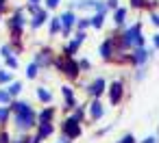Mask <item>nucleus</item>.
<instances>
[{"mask_svg": "<svg viewBox=\"0 0 159 143\" xmlns=\"http://www.w3.org/2000/svg\"><path fill=\"white\" fill-rule=\"evenodd\" d=\"M11 113H13V128L18 134H29L31 130L37 128V111L35 106L29 102V100H22V98H13L11 104H9Z\"/></svg>", "mask_w": 159, "mask_h": 143, "instance_id": "f257e3e1", "label": "nucleus"}, {"mask_svg": "<svg viewBox=\"0 0 159 143\" xmlns=\"http://www.w3.org/2000/svg\"><path fill=\"white\" fill-rule=\"evenodd\" d=\"M116 44L118 52H131L133 48H146V37H144V22H133L126 24L122 31H116Z\"/></svg>", "mask_w": 159, "mask_h": 143, "instance_id": "f03ea898", "label": "nucleus"}, {"mask_svg": "<svg viewBox=\"0 0 159 143\" xmlns=\"http://www.w3.org/2000/svg\"><path fill=\"white\" fill-rule=\"evenodd\" d=\"M52 67L61 74V76H66L70 82H79L81 80V67H79V61H76V57H66V54H57L55 57V63H52Z\"/></svg>", "mask_w": 159, "mask_h": 143, "instance_id": "7ed1b4c3", "label": "nucleus"}, {"mask_svg": "<svg viewBox=\"0 0 159 143\" xmlns=\"http://www.w3.org/2000/svg\"><path fill=\"white\" fill-rule=\"evenodd\" d=\"M26 26H29V15H26L24 7H13L11 15L7 18V31L9 33H24Z\"/></svg>", "mask_w": 159, "mask_h": 143, "instance_id": "20e7f679", "label": "nucleus"}, {"mask_svg": "<svg viewBox=\"0 0 159 143\" xmlns=\"http://www.w3.org/2000/svg\"><path fill=\"white\" fill-rule=\"evenodd\" d=\"M124 95H126V80L124 78H116L107 85V100L111 106H120L124 102Z\"/></svg>", "mask_w": 159, "mask_h": 143, "instance_id": "39448f33", "label": "nucleus"}, {"mask_svg": "<svg viewBox=\"0 0 159 143\" xmlns=\"http://www.w3.org/2000/svg\"><path fill=\"white\" fill-rule=\"evenodd\" d=\"M107 78L105 76H96V78H92L89 82H85L83 85V91H85V95L89 98V100H100L105 93H107Z\"/></svg>", "mask_w": 159, "mask_h": 143, "instance_id": "423d86ee", "label": "nucleus"}, {"mask_svg": "<svg viewBox=\"0 0 159 143\" xmlns=\"http://www.w3.org/2000/svg\"><path fill=\"white\" fill-rule=\"evenodd\" d=\"M155 57V48H133L129 52V65L131 67H144Z\"/></svg>", "mask_w": 159, "mask_h": 143, "instance_id": "0eeeda50", "label": "nucleus"}, {"mask_svg": "<svg viewBox=\"0 0 159 143\" xmlns=\"http://www.w3.org/2000/svg\"><path fill=\"white\" fill-rule=\"evenodd\" d=\"M59 130H61L63 137H68V139H72V141H76V139L83 137V124L76 121L72 115H68V117L59 124Z\"/></svg>", "mask_w": 159, "mask_h": 143, "instance_id": "6e6552de", "label": "nucleus"}, {"mask_svg": "<svg viewBox=\"0 0 159 143\" xmlns=\"http://www.w3.org/2000/svg\"><path fill=\"white\" fill-rule=\"evenodd\" d=\"M116 52H118V44H116V33H113V35L105 37V39L98 44V57H100L105 63H111L113 57H116Z\"/></svg>", "mask_w": 159, "mask_h": 143, "instance_id": "1a4fd4ad", "label": "nucleus"}, {"mask_svg": "<svg viewBox=\"0 0 159 143\" xmlns=\"http://www.w3.org/2000/svg\"><path fill=\"white\" fill-rule=\"evenodd\" d=\"M55 57H57V52L50 48V46H42L37 52H35V57H33V61L42 67V72L44 69H52V63H55Z\"/></svg>", "mask_w": 159, "mask_h": 143, "instance_id": "9d476101", "label": "nucleus"}, {"mask_svg": "<svg viewBox=\"0 0 159 143\" xmlns=\"http://www.w3.org/2000/svg\"><path fill=\"white\" fill-rule=\"evenodd\" d=\"M107 113V106L102 104V100H89L87 102V119L92 124H98Z\"/></svg>", "mask_w": 159, "mask_h": 143, "instance_id": "9b49d317", "label": "nucleus"}, {"mask_svg": "<svg viewBox=\"0 0 159 143\" xmlns=\"http://www.w3.org/2000/svg\"><path fill=\"white\" fill-rule=\"evenodd\" d=\"M48 20H50V11L42 7L35 15H31V18H29V28H31L33 33H37L42 26H46V24H48Z\"/></svg>", "mask_w": 159, "mask_h": 143, "instance_id": "f8f14e48", "label": "nucleus"}, {"mask_svg": "<svg viewBox=\"0 0 159 143\" xmlns=\"http://www.w3.org/2000/svg\"><path fill=\"white\" fill-rule=\"evenodd\" d=\"M59 89H61V98H63V111L70 113V111L79 104V102H76V93H74L72 85H61Z\"/></svg>", "mask_w": 159, "mask_h": 143, "instance_id": "ddd939ff", "label": "nucleus"}, {"mask_svg": "<svg viewBox=\"0 0 159 143\" xmlns=\"http://www.w3.org/2000/svg\"><path fill=\"white\" fill-rule=\"evenodd\" d=\"M57 108L52 106V104H48V106H42L39 111H37V124H55V119H57Z\"/></svg>", "mask_w": 159, "mask_h": 143, "instance_id": "4468645a", "label": "nucleus"}, {"mask_svg": "<svg viewBox=\"0 0 159 143\" xmlns=\"http://www.w3.org/2000/svg\"><path fill=\"white\" fill-rule=\"evenodd\" d=\"M35 100L42 102L44 106H48V104L55 102V93H52L46 85H37V87H35Z\"/></svg>", "mask_w": 159, "mask_h": 143, "instance_id": "2eb2a0df", "label": "nucleus"}, {"mask_svg": "<svg viewBox=\"0 0 159 143\" xmlns=\"http://www.w3.org/2000/svg\"><path fill=\"white\" fill-rule=\"evenodd\" d=\"M113 15V24H116V31H122L124 26H126V22H129V7H118L116 11H111Z\"/></svg>", "mask_w": 159, "mask_h": 143, "instance_id": "dca6fc26", "label": "nucleus"}, {"mask_svg": "<svg viewBox=\"0 0 159 143\" xmlns=\"http://www.w3.org/2000/svg\"><path fill=\"white\" fill-rule=\"evenodd\" d=\"M81 46H83V41L81 39H76L74 35L66 41V46L61 48V54H66V57H76L79 54V50H81Z\"/></svg>", "mask_w": 159, "mask_h": 143, "instance_id": "f3484780", "label": "nucleus"}, {"mask_svg": "<svg viewBox=\"0 0 159 143\" xmlns=\"http://www.w3.org/2000/svg\"><path fill=\"white\" fill-rule=\"evenodd\" d=\"M59 20H61V28H70V31H74L79 15H76V11H68V9H66V11L59 15Z\"/></svg>", "mask_w": 159, "mask_h": 143, "instance_id": "a211bd4d", "label": "nucleus"}, {"mask_svg": "<svg viewBox=\"0 0 159 143\" xmlns=\"http://www.w3.org/2000/svg\"><path fill=\"white\" fill-rule=\"evenodd\" d=\"M35 134H37L42 141H48L50 137H55V124H37Z\"/></svg>", "mask_w": 159, "mask_h": 143, "instance_id": "6ab92c4d", "label": "nucleus"}, {"mask_svg": "<svg viewBox=\"0 0 159 143\" xmlns=\"http://www.w3.org/2000/svg\"><path fill=\"white\" fill-rule=\"evenodd\" d=\"M46 26H48V35L50 37H59L61 35V20H59V15H50Z\"/></svg>", "mask_w": 159, "mask_h": 143, "instance_id": "aec40b11", "label": "nucleus"}, {"mask_svg": "<svg viewBox=\"0 0 159 143\" xmlns=\"http://www.w3.org/2000/svg\"><path fill=\"white\" fill-rule=\"evenodd\" d=\"M70 115H72L76 121H81V124H83V121L87 119V104H76V106L70 111Z\"/></svg>", "mask_w": 159, "mask_h": 143, "instance_id": "412c9836", "label": "nucleus"}, {"mask_svg": "<svg viewBox=\"0 0 159 143\" xmlns=\"http://www.w3.org/2000/svg\"><path fill=\"white\" fill-rule=\"evenodd\" d=\"M89 20H92V28L94 31H102L105 24H107V15H102V13H92Z\"/></svg>", "mask_w": 159, "mask_h": 143, "instance_id": "4be33fe9", "label": "nucleus"}, {"mask_svg": "<svg viewBox=\"0 0 159 143\" xmlns=\"http://www.w3.org/2000/svg\"><path fill=\"white\" fill-rule=\"evenodd\" d=\"M24 74H26V78H29V80H37V78H39V74H42V67H39L35 61H31V63L26 65Z\"/></svg>", "mask_w": 159, "mask_h": 143, "instance_id": "5701e85b", "label": "nucleus"}, {"mask_svg": "<svg viewBox=\"0 0 159 143\" xmlns=\"http://www.w3.org/2000/svg\"><path fill=\"white\" fill-rule=\"evenodd\" d=\"M5 89L9 91V95H11V98H20V95H22V91H24V82H22V80H13V82H11V85H7Z\"/></svg>", "mask_w": 159, "mask_h": 143, "instance_id": "b1692460", "label": "nucleus"}, {"mask_svg": "<svg viewBox=\"0 0 159 143\" xmlns=\"http://www.w3.org/2000/svg\"><path fill=\"white\" fill-rule=\"evenodd\" d=\"M13 119V113L9 106H0V128H7Z\"/></svg>", "mask_w": 159, "mask_h": 143, "instance_id": "393cba45", "label": "nucleus"}, {"mask_svg": "<svg viewBox=\"0 0 159 143\" xmlns=\"http://www.w3.org/2000/svg\"><path fill=\"white\" fill-rule=\"evenodd\" d=\"M2 67H5V69H11V72H16V69L20 67V57H18V54H13V57H7V59H2Z\"/></svg>", "mask_w": 159, "mask_h": 143, "instance_id": "a878e982", "label": "nucleus"}, {"mask_svg": "<svg viewBox=\"0 0 159 143\" xmlns=\"http://www.w3.org/2000/svg\"><path fill=\"white\" fill-rule=\"evenodd\" d=\"M16 78H13V72L11 69H0V87H7V85H11Z\"/></svg>", "mask_w": 159, "mask_h": 143, "instance_id": "bb28decb", "label": "nucleus"}, {"mask_svg": "<svg viewBox=\"0 0 159 143\" xmlns=\"http://www.w3.org/2000/svg\"><path fill=\"white\" fill-rule=\"evenodd\" d=\"M89 28H92V20H89V15H81V18L76 20L74 31H89Z\"/></svg>", "mask_w": 159, "mask_h": 143, "instance_id": "cd10ccee", "label": "nucleus"}, {"mask_svg": "<svg viewBox=\"0 0 159 143\" xmlns=\"http://www.w3.org/2000/svg\"><path fill=\"white\" fill-rule=\"evenodd\" d=\"M146 78H148V65L135 67V72H133V82H142V80H146Z\"/></svg>", "mask_w": 159, "mask_h": 143, "instance_id": "c85d7f7f", "label": "nucleus"}, {"mask_svg": "<svg viewBox=\"0 0 159 143\" xmlns=\"http://www.w3.org/2000/svg\"><path fill=\"white\" fill-rule=\"evenodd\" d=\"M13 54H16V50H13V46L9 41L0 44V59H7V57H13Z\"/></svg>", "mask_w": 159, "mask_h": 143, "instance_id": "c756f323", "label": "nucleus"}, {"mask_svg": "<svg viewBox=\"0 0 159 143\" xmlns=\"http://www.w3.org/2000/svg\"><path fill=\"white\" fill-rule=\"evenodd\" d=\"M76 61H79L81 74H89V72H92V67H94V65H92V61H89L87 57H81V59H76Z\"/></svg>", "mask_w": 159, "mask_h": 143, "instance_id": "7c9ffc66", "label": "nucleus"}, {"mask_svg": "<svg viewBox=\"0 0 159 143\" xmlns=\"http://www.w3.org/2000/svg\"><path fill=\"white\" fill-rule=\"evenodd\" d=\"M11 95H9V91L5 89V87H0V106H9L11 104Z\"/></svg>", "mask_w": 159, "mask_h": 143, "instance_id": "2f4dec72", "label": "nucleus"}, {"mask_svg": "<svg viewBox=\"0 0 159 143\" xmlns=\"http://www.w3.org/2000/svg\"><path fill=\"white\" fill-rule=\"evenodd\" d=\"M146 2H148V0H129V9H133V11H144V9H146Z\"/></svg>", "mask_w": 159, "mask_h": 143, "instance_id": "473e14b6", "label": "nucleus"}, {"mask_svg": "<svg viewBox=\"0 0 159 143\" xmlns=\"http://www.w3.org/2000/svg\"><path fill=\"white\" fill-rule=\"evenodd\" d=\"M39 9H42V5H35V2H26V5H24V11H26V15H29V18H31V15H35Z\"/></svg>", "mask_w": 159, "mask_h": 143, "instance_id": "72a5a7b5", "label": "nucleus"}, {"mask_svg": "<svg viewBox=\"0 0 159 143\" xmlns=\"http://www.w3.org/2000/svg\"><path fill=\"white\" fill-rule=\"evenodd\" d=\"M13 134L9 132V128H0V143H11Z\"/></svg>", "mask_w": 159, "mask_h": 143, "instance_id": "f704fd0d", "label": "nucleus"}, {"mask_svg": "<svg viewBox=\"0 0 159 143\" xmlns=\"http://www.w3.org/2000/svg\"><path fill=\"white\" fill-rule=\"evenodd\" d=\"M59 5H61V0H44V2H42V7L48 9V11H55Z\"/></svg>", "mask_w": 159, "mask_h": 143, "instance_id": "c9c22d12", "label": "nucleus"}, {"mask_svg": "<svg viewBox=\"0 0 159 143\" xmlns=\"http://www.w3.org/2000/svg\"><path fill=\"white\" fill-rule=\"evenodd\" d=\"M148 22L159 31V11H150V13H148Z\"/></svg>", "mask_w": 159, "mask_h": 143, "instance_id": "e433bc0d", "label": "nucleus"}, {"mask_svg": "<svg viewBox=\"0 0 159 143\" xmlns=\"http://www.w3.org/2000/svg\"><path fill=\"white\" fill-rule=\"evenodd\" d=\"M116 143H137V139H135L131 132H124V134H122V137H120Z\"/></svg>", "mask_w": 159, "mask_h": 143, "instance_id": "4c0bfd02", "label": "nucleus"}, {"mask_svg": "<svg viewBox=\"0 0 159 143\" xmlns=\"http://www.w3.org/2000/svg\"><path fill=\"white\" fill-rule=\"evenodd\" d=\"M111 130H113V124L102 126V128H98V130H96V137H102V134H107V132H111Z\"/></svg>", "mask_w": 159, "mask_h": 143, "instance_id": "58836bf2", "label": "nucleus"}, {"mask_svg": "<svg viewBox=\"0 0 159 143\" xmlns=\"http://www.w3.org/2000/svg\"><path fill=\"white\" fill-rule=\"evenodd\" d=\"M105 2H107V9H109V11H116L118 7H122L120 0H105Z\"/></svg>", "mask_w": 159, "mask_h": 143, "instance_id": "ea45409f", "label": "nucleus"}, {"mask_svg": "<svg viewBox=\"0 0 159 143\" xmlns=\"http://www.w3.org/2000/svg\"><path fill=\"white\" fill-rule=\"evenodd\" d=\"M24 143H44V141H42V139H39V137H37L35 132H33V134L29 132V134H26V141H24Z\"/></svg>", "mask_w": 159, "mask_h": 143, "instance_id": "a19ab883", "label": "nucleus"}, {"mask_svg": "<svg viewBox=\"0 0 159 143\" xmlns=\"http://www.w3.org/2000/svg\"><path fill=\"white\" fill-rule=\"evenodd\" d=\"M7 11H11V5H9V0H0V13H7Z\"/></svg>", "mask_w": 159, "mask_h": 143, "instance_id": "79ce46f5", "label": "nucleus"}, {"mask_svg": "<svg viewBox=\"0 0 159 143\" xmlns=\"http://www.w3.org/2000/svg\"><path fill=\"white\" fill-rule=\"evenodd\" d=\"M150 44H152V48H155V50H159V31L150 37Z\"/></svg>", "mask_w": 159, "mask_h": 143, "instance_id": "37998d69", "label": "nucleus"}, {"mask_svg": "<svg viewBox=\"0 0 159 143\" xmlns=\"http://www.w3.org/2000/svg\"><path fill=\"white\" fill-rule=\"evenodd\" d=\"M137 143H159V141H157V137H155V134H150V137H144V139H142V141H137Z\"/></svg>", "mask_w": 159, "mask_h": 143, "instance_id": "c03bdc74", "label": "nucleus"}, {"mask_svg": "<svg viewBox=\"0 0 159 143\" xmlns=\"http://www.w3.org/2000/svg\"><path fill=\"white\" fill-rule=\"evenodd\" d=\"M24 141H26V134H16L11 139V143H24Z\"/></svg>", "mask_w": 159, "mask_h": 143, "instance_id": "a18cd8bd", "label": "nucleus"}, {"mask_svg": "<svg viewBox=\"0 0 159 143\" xmlns=\"http://www.w3.org/2000/svg\"><path fill=\"white\" fill-rule=\"evenodd\" d=\"M55 143H74V141H72V139H68V137H63V134H61V137H59V139H57V141H55Z\"/></svg>", "mask_w": 159, "mask_h": 143, "instance_id": "49530a36", "label": "nucleus"}, {"mask_svg": "<svg viewBox=\"0 0 159 143\" xmlns=\"http://www.w3.org/2000/svg\"><path fill=\"white\" fill-rule=\"evenodd\" d=\"M26 2H35V5H42L44 0H26Z\"/></svg>", "mask_w": 159, "mask_h": 143, "instance_id": "de8ad7c7", "label": "nucleus"}, {"mask_svg": "<svg viewBox=\"0 0 159 143\" xmlns=\"http://www.w3.org/2000/svg\"><path fill=\"white\" fill-rule=\"evenodd\" d=\"M155 137H157V141H159V126H157V130H155Z\"/></svg>", "mask_w": 159, "mask_h": 143, "instance_id": "09e8293b", "label": "nucleus"}, {"mask_svg": "<svg viewBox=\"0 0 159 143\" xmlns=\"http://www.w3.org/2000/svg\"><path fill=\"white\" fill-rule=\"evenodd\" d=\"M0 24H2V13H0Z\"/></svg>", "mask_w": 159, "mask_h": 143, "instance_id": "8fccbe9b", "label": "nucleus"}, {"mask_svg": "<svg viewBox=\"0 0 159 143\" xmlns=\"http://www.w3.org/2000/svg\"><path fill=\"white\" fill-rule=\"evenodd\" d=\"M0 69H2V65H0Z\"/></svg>", "mask_w": 159, "mask_h": 143, "instance_id": "3c124183", "label": "nucleus"}]
</instances>
